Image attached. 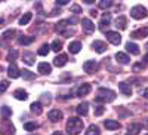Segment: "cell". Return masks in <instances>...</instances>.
<instances>
[{
  "mask_svg": "<svg viewBox=\"0 0 148 135\" xmlns=\"http://www.w3.org/2000/svg\"><path fill=\"white\" fill-rule=\"evenodd\" d=\"M37 70H39V73H42V74H49V73L52 71V67L47 63H40L37 65Z\"/></svg>",
  "mask_w": 148,
  "mask_h": 135,
  "instance_id": "12",
  "label": "cell"
},
{
  "mask_svg": "<svg viewBox=\"0 0 148 135\" xmlns=\"http://www.w3.org/2000/svg\"><path fill=\"white\" fill-rule=\"evenodd\" d=\"M139 131H141V125H136V123L129 125V134L130 135H138Z\"/></svg>",
  "mask_w": 148,
  "mask_h": 135,
  "instance_id": "26",
  "label": "cell"
},
{
  "mask_svg": "<svg viewBox=\"0 0 148 135\" xmlns=\"http://www.w3.org/2000/svg\"><path fill=\"white\" fill-rule=\"evenodd\" d=\"M61 34H62V36H71V34H74V30H68V31H61Z\"/></svg>",
  "mask_w": 148,
  "mask_h": 135,
  "instance_id": "43",
  "label": "cell"
},
{
  "mask_svg": "<svg viewBox=\"0 0 148 135\" xmlns=\"http://www.w3.org/2000/svg\"><path fill=\"white\" fill-rule=\"evenodd\" d=\"M82 25H83V28L88 31V33H92L93 30H95V25H93V22L90 21V19H88V18H84L83 21H82Z\"/></svg>",
  "mask_w": 148,
  "mask_h": 135,
  "instance_id": "14",
  "label": "cell"
},
{
  "mask_svg": "<svg viewBox=\"0 0 148 135\" xmlns=\"http://www.w3.org/2000/svg\"><path fill=\"white\" fill-rule=\"evenodd\" d=\"M24 128H25L27 131H34V129H37V128H39V125H37V123H34V122H27V123L24 125Z\"/></svg>",
  "mask_w": 148,
  "mask_h": 135,
  "instance_id": "34",
  "label": "cell"
},
{
  "mask_svg": "<svg viewBox=\"0 0 148 135\" xmlns=\"http://www.w3.org/2000/svg\"><path fill=\"white\" fill-rule=\"evenodd\" d=\"M147 135H148V134H147Z\"/></svg>",
  "mask_w": 148,
  "mask_h": 135,
  "instance_id": "50",
  "label": "cell"
},
{
  "mask_svg": "<svg viewBox=\"0 0 148 135\" xmlns=\"http://www.w3.org/2000/svg\"><path fill=\"white\" fill-rule=\"evenodd\" d=\"M83 129V120H80L79 117H70L67 122V132L70 135H77L80 134Z\"/></svg>",
  "mask_w": 148,
  "mask_h": 135,
  "instance_id": "1",
  "label": "cell"
},
{
  "mask_svg": "<svg viewBox=\"0 0 148 135\" xmlns=\"http://www.w3.org/2000/svg\"><path fill=\"white\" fill-rule=\"evenodd\" d=\"M104 110H105V108H104L102 105H98L96 110H95V116H101V114L104 113Z\"/></svg>",
  "mask_w": 148,
  "mask_h": 135,
  "instance_id": "39",
  "label": "cell"
},
{
  "mask_svg": "<svg viewBox=\"0 0 148 135\" xmlns=\"http://www.w3.org/2000/svg\"><path fill=\"white\" fill-rule=\"evenodd\" d=\"M144 96H145L147 100H148V89H145V91H144Z\"/></svg>",
  "mask_w": 148,
  "mask_h": 135,
  "instance_id": "46",
  "label": "cell"
},
{
  "mask_svg": "<svg viewBox=\"0 0 148 135\" xmlns=\"http://www.w3.org/2000/svg\"><path fill=\"white\" fill-rule=\"evenodd\" d=\"M110 21H111V15H110V14H105V15L102 17V21H101V27L104 28V25H108Z\"/></svg>",
  "mask_w": 148,
  "mask_h": 135,
  "instance_id": "35",
  "label": "cell"
},
{
  "mask_svg": "<svg viewBox=\"0 0 148 135\" xmlns=\"http://www.w3.org/2000/svg\"><path fill=\"white\" fill-rule=\"evenodd\" d=\"M88 107H89L88 103H82V104H79V107H77V113H79V116H86V114H88Z\"/></svg>",
  "mask_w": 148,
  "mask_h": 135,
  "instance_id": "22",
  "label": "cell"
},
{
  "mask_svg": "<svg viewBox=\"0 0 148 135\" xmlns=\"http://www.w3.org/2000/svg\"><path fill=\"white\" fill-rule=\"evenodd\" d=\"M107 40H108L110 43H113V45H120L121 36H120L119 33H116V31H108V33H107Z\"/></svg>",
  "mask_w": 148,
  "mask_h": 135,
  "instance_id": "5",
  "label": "cell"
},
{
  "mask_svg": "<svg viewBox=\"0 0 148 135\" xmlns=\"http://www.w3.org/2000/svg\"><path fill=\"white\" fill-rule=\"evenodd\" d=\"M84 3H88V5H92V3H93V0H84Z\"/></svg>",
  "mask_w": 148,
  "mask_h": 135,
  "instance_id": "47",
  "label": "cell"
},
{
  "mask_svg": "<svg viewBox=\"0 0 148 135\" xmlns=\"http://www.w3.org/2000/svg\"><path fill=\"white\" fill-rule=\"evenodd\" d=\"M10 116H12V110H10L9 107L3 105V107H2V117H3V119H9Z\"/></svg>",
  "mask_w": 148,
  "mask_h": 135,
  "instance_id": "29",
  "label": "cell"
},
{
  "mask_svg": "<svg viewBox=\"0 0 148 135\" xmlns=\"http://www.w3.org/2000/svg\"><path fill=\"white\" fill-rule=\"evenodd\" d=\"M34 59H36V55L33 52H25V54H24V63H25V64L33 65L34 64Z\"/></svg>",
  "mask_w": 148,
  "mask_h": 135,
  "instance_id": "18",
  "label": "cell"
},
{
  "mask_svg": "<svg viewBox=\"0 0 148 135\" xmlns=\"http://www.w3.org/2000/svg\"><path fill=\"white\" fill-rule=\"evenodd\" d=\"M126 49H127V52H130V54H133V55H138V54H139V46L135 45V43H132V42H129V43L126 45Z\"/></svg>",
  "mask_w": 148,
  "mask_h": 135,
  "instance_id": "19",
  "label": "cell"
},
{
  "mask_svg": "<svg viewBox=\"0 0 148 135\" xmlns=\"http://www.w3.org/2000/svg\"><path fill=\"white\" fill-rule=\"evenodd\" d=\"M99 128H98L96 125H90L88 128V131H86V135H99Z\"/></svg>",
  "mask_w": 148,
  "mask_h": 135,
  "instance_id": "24",
  "label": "cell"
},
{
  "mask_svg": "<svg viewBox=\"0 0 148 135\" xmlns=\"http://www.w3.org/2000/svg\"><path fill=\"white\" fill-rule=\"evenodd\" d=\"M98 68H99V65H98L96 61H86V63L83 64V70L86 73H95Z\"/></svg>",
  "mask_w": 148,
  "mask_h": 135,
  "instance_id": "6",
  "label": "cell"
},
{
  "mask_svg": "<svg viewBox=\"0 0 148 135\" xmlns=\"http://www.w3.org/2000/svg\"><path fill=\"white\" fill-rule=\"evenodd\" d=\"M49 51H51V46H49V45H43V46L39 49V52H37V54L42 55V56H45V55L49 54Z\"/></svg>",
  "mask_w": 148,
  "mask_h": 135,
  "instance_id": "32",
  "label": "cell"
},
{
  "mask_svg": "<svg viewBox=\"0 0 148 135\" xmlns=\"http://www.w3.org/2000/svg\"><path fill=\"white\" fill-rule=\"evenodd\" d=\"M18 42H19V45H30L34 42V37H31V36H22Z\"/></svg>",
  "mask_w": 148,
  "mask_h": 135,
  "instance_id": "28",
  "label": "cell"
},
{
  "mask_svg": "<svg viewBox=\"0 0 148 135\" xmlns=\"http://www.w3.org/2000/svg\"><path fill=\"white\" fill-rule=\"evenodd\" d=\"M71 12H74V14H80L82 8H80L79 5H73V6H71Z\"/></svg>",
  "mask_w": 148,
  "mask_h": 135,
  "instance_id": "40",
  "label": "cell"
},
{
  "mask_svg": "<svg viewBox=\"0 0 148 135\" xmlns=\"http://www.w3.org/2000/svg\"><path fill=\"white\" fill-rule=\"evenodd\" d=\"M113 6V2L111 0H102V2H99V8L101 9H108Z\"/></svg>",
  "mask_w": 148,
  "mask_h": 135,
  "instance_id": "33",
  "label": "cell"
},
{
  "mask_svg": "<svg viewBox=\"0 0 148 135\" xmlns=\"http://www.w3.org/2000/svg\"><path fill=\"white\" fill-rule=\"evenodd\" d=\"M80 49H82L80 42H71V43L68 45V51H70L71 54H79Z\"/></svg>",
  "mask_w": 148,
  "mask_h": 135,
  "instance_id": "16",
  "label": "cell"
},
{
  "mask_svg": "<svg viewBox=\"0 0 148 135\" xmlns=\"http://www.w3.org/2000/svg\"><path fill=\"white\" fill-rule=\"evenodd\" d=\"M130 17H132V18H135V19H142V18H147V17H148V10H147L144 6H141V5L133 6V8L130 9Z\"/></svg>",
  "mask_w": 148,
  "mask_h": 135,
  "instance_id": "3",
  "label": "cell"
},
{
  "mask_svg": "<svg viewBox=\"0 0 148 135\" xmlns=\"http://www.w3.org/2000/svg\"><path fill=\"white\" fill-rule=\"evenodd\" d=\"M8 86H9V83H8V80H2V83H0V92H5L6 89H8Z\"/></svg>",
  "mask_w": 148,
  "mask_h": 135,
  "instance_id": "38",
  "label": "cell"
},
{
  "mask_svg": "<svg viewBox=\"0 0 148 135\" xmlns=\"http://www.w3.org/2000/svg\"><path fill=\"white\" fill-rule=\"evenodd\" d=\"M90 15H92V17H96V15H98V12H96L95 9H92V10H90Z\"/></svg>",
  "mask_w": 148,
  "mask_h": 135,
  "instance_id": "45",
  "label": "cell"
},
{
  "mask_svg": "<svg viewBox=\"0 0 148 135\" xmlns=\"http://www.w3.org/2000/svg\"><path fill=\"white\" fill-rule=\"evenodd\" d=\"M21 74H22V77H24V79H27V80H33V79H34V76H36L34 73H31L30 70H22V71H21Z\"/></svg>",
  "mask_w": 148,
  "mask_h": 135,
  "instance_id": "30",
  "label": "cell"
},
{
  "mask_svg": "<svg viewBox=\"0 0 148 135\" xmlns=\"http://www.w3.org/2000/svg\"><path fill=\"white\" fill-rule=\"evenodd\" d=\"M31 18H33L31 14H24V15L21 17V19H19V24H21V25H27V24L31 21Z\"/></svg>",
  "mask_w": 148,
  "mask_h": 135,
  "instance_id": "27",
  "label": "cell"
},
{
  "mask_svg": "<svg viewBox=\"0 0 148 135\" xmlns=\"http://www.w3.org/2000/svg\"><path fill=\"white\" fill-rule=\"evenodd\" d=\"M16 56H18V52L14 49V51H10V52L8 54V61H10V63H12V61L16 59Z\"/></svg>",
  "mask_w": 148,
  "mask_h": 135,
  "instance_id": "37",
  "label": "cell"
},
{
  "mask_svg": "<svg viewBox=\"0 0 148 135\" xmlns=\"http://www.w3.org/2000/svg\"><path fill=\"white\" fill-rule=\"evenodd\" d=\"M67 61H68L67 55H65V54H61V55H58V56L53 59V65H56V67H64V65L67 64Z\"/></svg>",
  "mask_w": 148,
  "mask_h": 135,
  "instance_id": "10",
  "label": "cell"
},
{
  "mask_svg": "<svg viewBox=\"0 0 148 135\" xmlns=\"http://www.w3.org/2000/svg\"><path fill=\"white\" fill-rule=\"evenodd\" d=\"M68 2H70V0H56V5H58V6H59V5L64 6V5H67Z\"/></svg>",
  "mask_w": 148,
  "mask_h": 135,
  "instance_id": "42",
  "label": "cell"
},
{
  "mask_svg": "<svg viewBox=\"0 0 148 135\" xmlns=\"http://www.w3.org/2000/svg\"><path fill=\"white\" fill-rule=\"evenodd\" d=\"M15 34H16V31H15V30H8V31H5V33L2 34V39H3V40L12 39V37H14Z\"/></svg>",
  "mask_w": 148,
  "mask_h": 135,
  "instance_id": "31",
  "label": "cell"
},
{
  "mask_svg": "<svg viewBox=\"0 0 148 135\" xmlns=\"http://www.w3.org/2000/svg\"><path fill=\"white\" fill-rule=\"evenodd\" d=\"M116 27L117 28H126V18L125 17H119L117 19H116Z\"/></svg>",
  "mask_w": 148,
  "mask_h": 135,
  "instance_id": "25",
  "label": "cell"
},
{
  "mask_svg": "<svg viewBox=\"0 0 148 135\" xmlns=\"http://www.w3.org/2000/svg\"><path fill=\"white\" fill-rule=\"evenodd\" d=\"M144 59H145V63H148V55H145V58H144Z\"/></svg>",
  "mask_w": 148,
  "mask_h": 135,
  "instance_id": "49",
  "label": "cell"
},
{
  "mask_svg": "<svg viewBox=\"0 0 148 135\" xmlns=\"http://www.w3.org/2000/svg\"><path fill=\"white\" fill-rule=\"evenodd\" d=\"M49 120H52V122H59L61 119H62V112L61 110H51L47 114Z\"/></svg>",
  "mask_w": 148,
  "mask_h": 135,
  "instance_id": "8",
  "label": "cell"
},
{
  "mask_svg": "<svg viewBox=\"0 0 148 135\" xmlns=\"http://www.w3.org/2000/svg\"><path fill=\"white\" fill-rule=\"evenodd\" d=\"M89 92H90V85L84 83V85H82V86L77 89V96H84V95H88Z\"/></svg>",
  "mask_w": 148,
  "mask_h": 135,
  "instance_id": "13",
  "label": "cell"
},
{
  "mask_svg": "<svg viewBox=\"0 0 148 135\" xmlns=\"http://www.w3.org/2000/svg\"><path fill=\"white\" fill-rule=\"evenodd\" d=\"M52 51H55V52H59L61 51V48H62V43H61L59 40H55L53 43H52Z\"/></svg>",
  "mask_w": 148,
  "mask_h": 135,
  "instance_id": "36",
  "label": "cell"
},
{
  "mask_svg": "<svg viewBox=\"0 0 148 135\" xmlns=\"http://www.w3.org/2000/svg\"><path fill=\"white\" fill-rule=\"evenodd\" d=\"M98 101H107V103H111L116 100V92L111 91V89H107V88H99L98 91Z\"/></svg>",
  "mask_w": 148,
  "mask_h": 135,
  "instance_id": "2",
  "label": "cell"
},
{
  "mask_svg": "<svg viewBox=\"0 0 148 135\" xmlns=\"http://www.w3.org/2000/svg\"><path fill=\"white\" fill-rule=\"evenodd\" d=\"M104 125H105V128L107 129H111V131H114V129H120V123L117 120H105L104 122Z\"/></svg>",
  "mask_w": 148,
  "mask_h": 135,
  "instance_id": "15",
  "label": "cell"
},
{
  "mask_svg": "<svg viewBox=\"0 0 148 135\" xmlns=\"http://www.w3.org/2000/svg\"><path fill=\"white\" fill-rule=\"evenodd\" d=\"M142 68H144L142 64H135V65H133V71H139V70H142Z\"/></svg>",
  "mask_w": 148,
  "mask_h": 135,
  "instance_id": "41",
  "label": "cell"
},
{
  "mask_svg": "<svg viewBox=\"0 0 148 135\" xmlns=\"http://www.w3.org/2000/svg\"><path fill=\"white\" fill-rule=\"evenodd\" d=\"M52 135H61V132H58V131H56V132H53Z\"/></svg>",
  "mask_w": 148,
  "mask_h": 135,
  "instance_id": "48",
  "label": "cell"
},
{
  "mask_svg": "<svg viewBox=\"0 0 148 135\" xmlns=\"http://www.w3.org/2000/svg\"><path fill=\"white\" fill-rule=\"evenodd\" d=\"M92 48L95 49L96 52H99V54H102L105 49H107V45L104 43V42H101V40H95L93 43H92Z\"/></svg>",
  "mask_w": 148,
  "mask_h": 135,
  "instance_id": "11",
  "label": "cell"
},
{
  "mask_svg": "<svg viewBox=\"0 0 148 135\" xmlns=\"http://www.w3.org/2000/svg\"><path fill=\"white\" fill-rule=\"evenodd\" d=\"M147 36H148V27L139 28V30H136V31H133V33L130 34V37H133V39H144V37H147Z\"/></svg>",
  "mask_w": 148,
  "mask_h": 135,
  "instance_id": "9",
  "label": "cell"
},
{
  "mask_svg": "<svg viewBox=\"0 0 148 135\" xmlns=\"http://www.w3.org/2000/svg\"><path fill=\"white\" fill-rule=\"evenodd\" d=\"M2 132H3V135H14L15 128H14V125H12V122H9L8 119H3V122H2Z\"/></svg>",
  "mask_w": 148,
  "mask_h": 135,
  "instance_id": "4",
  "label": "cell"
},
{
  "mask_svg": "<svg viewBox=\"0 0 148 135\" xmlns=\"http://www.w3.org/2000/svg\"><path fill=\"white\" fill-rule=\"evenodd\" d=\"M119 89L125 94V95H127V96H130L132 95V88L129 86L127 83H125V82H121V83H119Z\"/></svg>",
  "mask_w": 148,
  "mask_h": 135,
  "instance_id": "17",
  "label": "cell"
},
{
  "mask_svg": "<svg viewBox=\"0 0 148 135\" xmlns=\"http://www.w3.org/2000/svg\"><path fill=\"white\" fill-rule=\"evenodd\" d=\"M14 96L16 98V100H21V101H24V100H27V96H28V94L24 91V89H16L15 92H14Z\"/></svg>",
  "mask_w": 148,
  "mask_h": 135,
  "instance_id": "21",
  "label": "cell"
},
{
  "mask_svg": "<svg viewBox=\"0 0 148 135\" xmlns=\"http://www.w3.org/2000/svg\"><path fill=\"white\" fill-rule=\"evenodd\" d=\"M116 59L119 61L120 64H127L129 61H130L129 56H127L126 54H123V52H117V54H116Z\"/></svg>",
  "mask_w": 148,
  "mask_h": 135,
  "instance_id": "20",
  "label": "cell"
},
{
  "mask_svg": "<svg viewBox=\"0 0 148 135\" xmlns=\"http://www.w3.org/2000/svg\"><path fill=\"white\" fill-rule=\"evenodd\" d=\"M8 74H9V77H12V79H16V77L21 76V71L18 70L16 64L12 63V64L9 65V68H8Z\"/></svg>",
  "mask_w": 148,
  "mask_h": 135,
  "instance_id": "7",
  "label": "cell"
},
{
  "mask_svg": "<svg viewBox=\"0 0 148 135\" xmlns=\"http://www.w3.org/2000/svg\"><path fill=\"white\" fill-rule=\"evenodd\" d=\"M30 110H31V113H34V114H42V104L40 103H33L30 105Z\"/></svg>",
  "mask_w": 148,
  "mask_h": 135,
  "instance_id": "23",
  "label": "cell"
},
{
  "mask_svg": "<svg viewBox=\"0 0 148 135\" xmlns=\"http://www.w3.org/2000/svg\"><path fill=\"white\" fill-rule=\"evenodd\" d=\"M142 128L148 129V119H145V120H144V123H142Z\"/></svg>",
  "mask_w": 148,
  "mask_h": 135,
  "instance_id": "44",
  "label": "cell"
}]
</instances>
